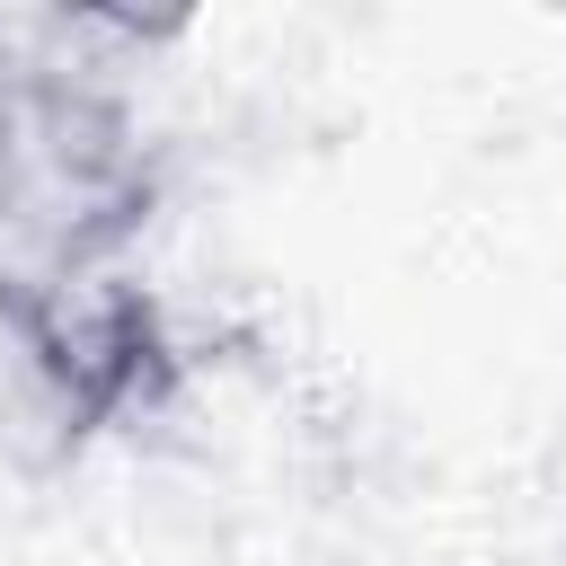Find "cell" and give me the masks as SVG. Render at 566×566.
<instances>
[{
	"label": "cell",
	"mask_w": 566,
	"mask_h": 566,
	"mask_svg": "<svg viewBox=\"0 0 566 566\" xmlns=\"http://www.w3.org/2000/svg\"><path fill=\"white\" fill-rule=\"evenodd\" d=\"M168 203V150L133 80L0 71V283H115Z\"/></svg>",
	"instance_id": "cell-1"
},
{
	"label": "cell",
	"mask_w": 566,
	"mask_h": 566,
	"mask_svg": "<svg viewBox=\"0 0 566 566\" xmlns=\"http://www.w3.org/2000/svg\"><path fill=\"white\" fill-rule=\"evenodd\" d=\"M177 389L168 310L142 274L115 283H0V469L62 478L106 433L159 416Z\"/></svg>",
	"instance_id": "cell-2"
}]
</instances>
